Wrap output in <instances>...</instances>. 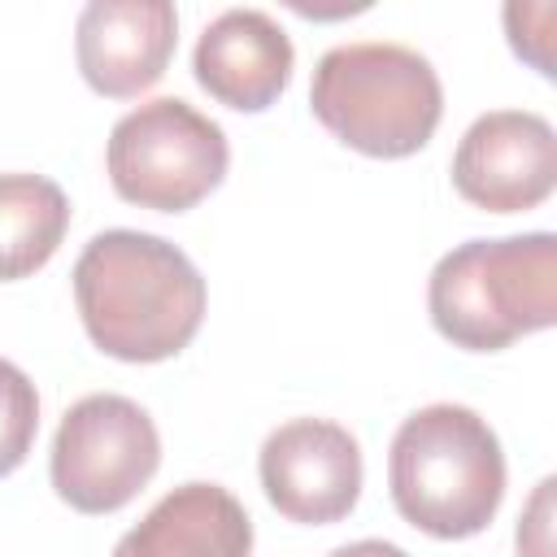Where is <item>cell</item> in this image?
I'll list each match as a JSON object with an SVG mask.
<instances>
[{"mask_svg": "<svg viewBox=\"0 0 557 557\" xmlns=\"http://www.w3.org/2000/svg\"><path fill=\"white\" fill-rule=\"evenodd\" d=\"M74 300L91 344L135 366L183 352L205 322L200 270L148 231H100L74 261Z\"/></svg>", "mask_w": 557, "mask_h": 557, "instance_id": "1", "label": "cell"}, {"mask_svg": "<svg viewBox=\"0 0 557 557\" xmlns=\"http://www.w3.org/2000/svg\"><path fill=\"white\" fill-rule=\"evenodd\" d=\"M387 487L409 527L435 540H470L492 527L505 496L500 440L466 405H426L392 440Z\"/></svg>", "mask_w": 557, "mask_h": 557, "instance_id": "2", "label": "cell"}, {"mask_svg": "<svg viewBox=\"0 0 557 557\" xmlns=\"http://www.w3.org/2000/svg\"><path fill=\"white\" fill-rule=\"evenodd\" d=\"M435 331L466 352H500L557 322V235L470 239L444 252L426 283Z\"/></svg>", "mask_w": 557, "mask_h": 557, "instance_id": "3", "label": "cell"}, {"mask_svg": "<svg viewBox=\"0 0 557 557\" xmlns=\"http://www.w3.org/2000/svg\"><path fill=\"white\" fill-rule=\"evenodd\" d=\"M309 104L339 144L396 161L435 135L444 87L435 65L405 44H339L322 52Z\"/></svg>", "mask_w": 557, "mask_h": 557, "instance_id": "4", "label": "cell"}, {"mask_svg": "<svg viewBox=\"0 0 557 557\" xmlns=\"http://www.w3.org/2000/svg\"><path fill=\"white\" fill-rule=\"evenodd\" d=\"M104 165L126 205L183 213L226 178L231 148L213 117L178 96H161L117 117Z\"/></svg>", "mask_w": 557, "mask_h": 557, "instance_id": "5", "label": "cell"}, {"mask_svg": "<svg viewBox=\"0 0 557 557\" xmlns=\"http://www.w3.org/2000/svg\"><path fill=\"white\" fill-rule=\"evenodd\" d=\"M161 466L152 418L113 392L74 400L52 440V487L78 513H113L131 505Z\"/></svg>", "mask_w": 557, "mask_h": 557, "instance_id": "6", "label": "cell"}, {"mask_svg": "<svg viewBox=\"0 0 557 557\" xmlns=\"http://www.w3.org/2000/svg\"><path fill=\"white\" fill-rule=\"evenodd\" d=\"M453 187L487 213H522L557 187V135L527 109H492L470 122L453 152Z\"/></svg>", "mask_w": 557, "mask_h": 557, "instance_id": "7", "label": "cell"}, {"mask_svg": "<svg viewBox=\"0 0 557 557\" xmlns=\"http://www.w3.org/2000/svg\"><path fill=\"white\" fill-rule=\"evenodd\" d=\"M265 500L305 527H326L352 513L361 496V448L326 418H292L261 444Z\"/></svg>", "mask_w": 557, "mask_h": 557, "instance_id": "8", "label": "cell"}, {"mask_svg": "<svg viewBox=\"0 0 557 557\" xmlns=\"http://www.w3.org/2000/svg\"><path fill=\"white\" fill-rule=\"evenodd\" d=\"M178 13L170 0H91L74 26L78 74L109 100L144 96L170 65Z\"/></svg>", "mask_w": 557, "mask_h": 557, "instance_id": "9", "label": "cell"}, {"mask_svg": "<svg viewBox=\"0 0 557 557\" xmlns=\"http://www.w3.org/2000/svg\"><path fill=\"white\" fill-rule=\"evenodd\" d=\"M292 39L261 9H226L196 39V83L226 109L261 113L292 83Z\"/></svg>", "mask_w": 557, "mask_h": 557, "instance_id": "10", "label": "cell"}, {"mask_svg": "<svg viewBox=\"0 0 557 557\" xmlns=\"http://www.w3.org/2000/svg\"><path fill=\"white\" fill-rule=\"evenodd\" d=\"M252 518L218 483L165 492L113 548V557H248Z\"/></svg>", "mask_w": 557, "mask_h": 557, "instance_id": "11", "label": "cell"}, {"mask_svg": "<svg viewBox=\"0 0 557 557\" xmlns=\"http://www.w3.org/2000/svg\"><path fill=\"white\" fill-rule=\"evenodd\" d=\"M70 231V200L44 174H0V283L30 278Z\"/></svg>", "mask_w": 557, "mask_h": 557, "instance_id": "12", "label": "cell"}, {"mask_svg": "<svg viewBox=\"0 0 557 557\" xmlns=\"http://www.w3.org/2000/svg\"><path fill=\"white\" fill-rule=\"evenodd\" d=\"M35 431H39V392L13 361L0 357V479L26 461Z\"/></svg>", "mask_w": 557, "mask_h": 557, "instance_id": "13", "label": "cell"}, {"mask_svg": "<svg viewBox=\"0 0 557 557\" xmlns=\"http://www.w3.org/2000/svg\"><path fill=\"white\" fill-rule=\"evenodd\" d=\"M518 557H553V479H544L518 518Z\"/></svg>", "mask_w": 557, "mask_h": 557, "instance_id": "14", "label": "cell"}, {"mask_svg": "<svg viewBox=\"0 0 557 557\" xmlns=\"http://www.w3.org/2000/svg\"><path fill=\"white\" fill-rule=\"evenodd\" d=\"M331 557H409V553L396 548V544H387V540H357V544L335 548Z\"/></svg>", "mask_w": 557, "mask_h": 557, "instance_id": "15", "label": "cell"}]
</instances>
